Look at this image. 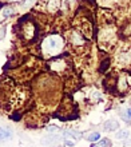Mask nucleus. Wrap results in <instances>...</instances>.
Returning a JSON list of instances; mask_svg holds the SVG:
<instances>
[{
  "label": "nucleus",
  "mask_w": 131,
  "mask_h": 147,
  "mask_svg": "<svg viewBox=\"0 0 131 147\" xmlns=\"http://www.w3.org/2000/svg\"><path fill=\"white\" fill-rule=\"evenodd\" d=\"M3 15L7 18V16H9V15H12V8H5L4 9V12H3Z\"/></svg>",
  "instance_id": "nucleus-10"
},
{
  "label": "nucleus",
  "mask_w": 131,
  "mask_h": 147,
  "mask_svg": "<svg viewBox=\"0 0 131 147\" xmlns=\"http://www.w3.org/2000/svg\"><path fill=\"white\" fill-rule=\"evenodd\" d=\"M12 136V132L7 127H0V140H7Z\"/></svg>",
  "instance_id": "nucleus-4"
},
{
  "label": "nucleus",
  "mask_w": 131,
  "mask_h": 147,
  "mask_svg": "<svg viewBox=\"0 0 131 147\" xmlns=\"http://www.w3.org/2000/svg\"><path fill=\"white\" fill-rule=\"evenodd\" d=\"M123 144H126V146H127V144H131V139H128V140H124V143Z\"/></svg>",
  "instance_id": "nucleus-13"
},
{
  "label": "nucleus",
  "mask_w": 131,
  "mask_h": 147,
  "mask_svg": "<svg viewBox=\"0 0 131 147\" xmlns=\"http://www.w3.org/2000/svg\"><path fill=\"white\" fill-rule=\"evenodd\" d=\"M119 128V123L116 122V120L111 119V120H107L106 123L103 124V130L107 132H111V131H116Z\"/></svg>",
  "instance_id": "nucleus-2"
},
{
  "label": "nucleus",
  "mask_w": 131,
  "mask_h": 147,
  "mask_svg": "<svg viewBox=\"0 0 131 147\" xmlns=\"http://www.w3.org/2000/svg\"><path fill=\"white\" fill-rule=\"evenodd\" d=\"M48 131H58V127H55V126H52V127H48Z\"/></svg>",
  "instance_id": "nucleus-11"
},
{
  "label": "nucleus",
  "mask_w": 131,
  "mask_h": 147,
  "mask_svg": "<svg viewBox=\"0 0 131 147\" xmlns=\"http://www.w3.org/2000/svg\"><path fill=\"white\" fill-rule=\"evenodd\" d=\"M63 136L66 138H71V139H75V140H79L82 138V134L78 131H74V130H67V131L63 132Z\"/></svg>",
  "instance_id": "nucleus-3"
},
{
  "label": "nucleus",
  "mask_w": 131,
  "mask_h": 147,
  "mask_svg": "<svg viewBox=\"0 0 131 147\" xmlns=\"http://www.w3.org/2000/svg\"><path fill=\"white\" fill-rule=\"evenodd\" d=\"M66 144H67V146H74V142H70V140H66Z\"/></svg>",
  "instance_id": "nucleus-12"
},
{
  "label": "nucleus",
  "mask_w": 131,
  "mask_h": 147,
  "mask_svg": "<svg viewBox=\"0 0 131 147\" xmlns=\"http://www.w3.org/2000/svg\"><path fill=\"white\" fill-rule=\"evenodd\" d=\"M56 140H59L58 139V136H48V138H47V139H44L43 140V143L44 144H51V143H54V142H56Z\"/></svg>",
  "instance_id": "nucleus-9"
},
{
  "label": "nucleus",
  "mask_w": 131,
  "mask_h": 147,
  "mask_svg": "<svg viewBox=\"0 0 131 147\" xmlns=\"http://www.w3.org/2000/svg\"><path fill=\"white\" fill-rule=\"evenodd\" d=\"M122 119H123L124 122H131V107L122 112Z\"/></svg>",
  "instance_id": "nucleus-8"
},
{
  "label": "nucleus",
  "mask_w": 131,
  "mask_h": 147,
  "mask_svg": "<svg viewBox=\"0 0 131 147\" xmlns=\"http://www.w3.org/2000/svg\"><path fill=\"white\" fill-rule=\"evenodd\" d=\"M62 44H63L62 39L59 38V36H56V35L50 36V38L46 40V43H44L47 51H48V52H52V54H56L58 51H60Z\"/></svg>",
  "instance_id": "nucleus-1"
},
{
  "label": "nucleus",
  "mask_w": 131,
  "mask_h": 147,
  "mask_svg": "<svg viewBox=\"0 0 131 147\" xmlns=\"http://www.w3.org/2000/svg\"><path fill=\"white\" fill-rule=\"evenodd\" d=\"M128 136H130V132H128L127 130H120V131L116 132V139L124 140V139H127Z\"/></svg>",
  "instance_id": "nucleus-6"
},
{
  "label": "nucleus",
  "mask_w": 131,
  "mask_h": 147,
  "mask_svg": "<svg viewBox=\"0 0 131 147\" xmlns=\"http://www.w3.org/2000/svg\"><path fill=\"white\" fill-rule=\"evenodd\" d=\"M111 146H112V143L110 139H102L99 142H97V143L91 144V147H111Z\"/></svg>",
  "instance_id": "nucleus-5"
},
{
  "label": "nucleus",
  "mask_w": 131,
  "mask_h": 147,
  "mask_svg": "<svg viewBox=\"0 0 131 147\" xmlns=\"http://www.w3.org/2000/svg\"><path fill=\"white\" fill-rule=\"evenodd\" d=\"M100 139V134L99 132H91L88 136H87V140H90L91 143H95L98 140Z\"/></svg>",
  "instance_id": "nucleus-7"
},
{
  "label": "nucleus",
  "mask_w": 131,
  "mask_h": 147,
  "mask_svg": "<svg viewBox=\"0 0 131 147\" xmlns=\"http://www.w3.org/2000/svg\"><path fill=\"white\" fill-rule=\"evenodd\" d=\"M58 147H59V146H58Z\"/></svg>",
  "instance_id": "nucleus-14"
}]
</instances>
